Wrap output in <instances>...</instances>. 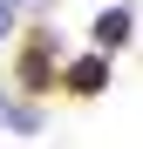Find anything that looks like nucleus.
I'll use <instances>...</instances> for the list:
<instances>
[{
	"label": "nucleus",
	"instance_id": "obj_1",
	"mask_svg": "<svg viewBox=\"0 0 143 149\" xmlns=\"http://www.w3.org/2000/svg\"><path fill=\"white\" fill-rule=\"evenodd\" d=\"M61 88L68 95H102L109 88V54H75V61L61 68Z\"/></svg>",
	"mask_w": 143,
	"mask_h": 149
},
{
	"label": "nucleus",
	"instance_id": "obj_2",
	"mask_svg": "<svg viewBox=\"0 0 143 149\" xmlns=\"http://www.w3.org/2000/svg\"><path fill=\"white\" fill-rule=\"evenodd\" d=\"M130 27H136L130 7H102V14H95V27H89V34H95V54H116V47L130 41Z\"/></svg>",
	"mask_w": 143,
	"mask_h": 149
},
{
	"label": "nucleus",
	"instance_id": "obj_3",
	"mask_svg": "<svg viewBox=\"0 0 143 149\" xmlns=\"http://www.w3.org/2000/svg\"><path fill=\"white\" fill-rule=\"evenodd\" d=\"M48 54H55V41L34 34V47L20 54V81H27V88H48Z\"/></svg>",
	"mask_w": 143,
	"mask_h": 149
},
{
	"label": "nucleus",
	"instance_id": "obj_4",
	"mask_svg": "<svg viewBox=\"0 0 143 149\" xmlns=\"http://www.w3.org/2000/svg\"><path fill=\"white\" fill-rule=\"evenodd\" d=\"M0 129H14V136H34V129H41V109H27V102H7V95H0Z\"/></svg>",
	"mask_w": 143,
	"mask_h": 149
},
{
	"label": "nucleus",
	"instance_id": "obj_5",
	"mask_svg": "<svg viewBox=\"0 0 143 149\" xmlns=\"http://www.w3.org/2000/svg\"><path fill=\"white\" fill-rule=\"evenodd\" d=\"M14 20H20V0H0V41L14 34Z\"/></svg>",
	"mask_w": 143,
	"mask_h": 149
}]
</instances>
